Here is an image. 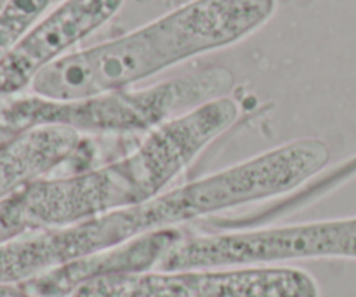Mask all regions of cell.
<instances>
[{
	"label": "cell",
	"instance_id": "6da1fadb",
	"mask_svg": "<svg viewBox=\"0 0 356 297\" xmlns=\"http://www.w3.org/2000/svg\"><path fill=\"white\" fill-rule=\"evenodd\" d=\"M329 160L330 148L322 139H296L163 191L145 204L65 228L3 240L0 242V284H24L56 268L117 249L141 236L284 195L316 176Z\"/></svg>",
	"mask_w": 356,
	"mask_h": 297
},
{
	"label": "cell",
	"instance_id": "7a4b0ae2",
	"mask_svg": "<svg viewBox=\"0 0 356 297\" xmlns=\"http://www.w3.org/2000/svg\"><path fill=\"white\" fill-rule=\"evenodd\" d=\"M238 113L235 101L219 97L153 129L134 152L117 162L24 184L0 202L3 240L65 228L152 200L228 131Z\"/></svg>",
	"mask_w": 356,
	"mask_h": 297
},
{
	"label": "cell",
	"instance_id": "3957f363",
	"mask_svg": "<svg viewBox=\"0 0 356 297\" xmlns=\"http://www.w3.org/2000/svg\"><path fill=\"white\" fill-rule=\"evenodd\" d=\"M277 0H191L179 9L42 70L30 89L45 99H80L129 86L181 61L242 40L266 23Z\"/></svg>",
	"mask_w": 356,
	"mask_h": 297
},
{
	"label": "cell",
	"instance_id": "277c9868",
	"mask_svg": "<svg viewBox=\"0 0 356 297\" xmlns=\"http://www.w3.org/2000/svg\"><path fill=\"white\" fill-rule=\"evenodd\" d=\"M235 86L226 68H209L155 83L146 89L110 90L80 99L17 96L0 108V125L14 134L61 125L87 134L153 131L209 101L225 97Z\"/></svg>",
	"mask_w": 356,
	"mask_h": 297
},
{
	"label": "cell",
	"instance_id": "5b68a950",
	"mask_svg": "<svg viewBox=\"0 0 356 297\" xmlns=\"http://www.w3.org/2000/svg\"><path fill=\"white\" fill-rule=\"evenodd\" d=\"M323 257L356 259V216L218 235H181L155 270L280 266Z\"/></svg>",
	"mask_w": 356,
	"mask_h": 297
},
{
	"label": "cell",
	"instance_id": "8992f818",
	"mask_svg": "<svg viewBox=\"0 0 356 297\" xmlns=\"http://www.w3.org/2000/svg\"><path fill=\"white\" fill-rule=\"evenodd\" d=\"M70 297H320V285L292 266L152 270L94 278Z\"/></svg>",
	"mask_w": 356,
	"mask_h": 297
},
{
	"label": "cell",
	"instance_id": "52a82bcc",
	"mask_svg": "<svg viewBox=\"0 0 356 297\" xmlns=\"http://www.w3.org/2000/svg\"><path fill=\"white\" fill-rule=\"evenodd\" d=\"M124 0H65L0 59V108L76 42L110 21Z\"/></svg>",
	"mask_w": 356,
	"mask_h": 297
},
{
	"label": "cell",
	"instance_id": "ba28073f",
	"mask_svg": "<svg viewBox=\"0 0 356 297\" xmlns=\"http://www.w3.org/2000/svg\"><path fill=\"white\" fill-rule=\"evenodd\" d=\"M181 235L183 233L174 228L141 236L117 249L73 261L40 277L31 278L24 282L23 291L33 297H70L80 285L94 278L152 271Z\"/></svg>",
	"mask_w": 356,
	"mask_h": 297
},
{
	"label": "cell",
	"instance_id": "9c48e42d",
	"mask_svg": "<svg viewBox=\"0 0 356 297\" xmlns=\"http://www.w3.org/2000/svg\"><path fill=\"white\" fill-rule=\"evenodd\" d=\"M79 146V132L61 125L30 129L0 145V202L65 163Z\"/></svg>",
	"mask_w": 356,
	"mask_h": 297
},
{
	"label": "cell",
	"instance_id": "30bf717a",
	"mask_svg": "<svg viewBox=\"0 0 356 297\" xmlns=\"http://www.w3.org/2000/svg\"><path fill=\"white\" fill-rule=\"evenodd\" d=\"M16 136H17V134H14V132L7 131L6 127H2V125H0V145H3V143H7V141H9V139L16 138Z\"/></svg>",
	"mask_w": 356,
	"mask_h": 297
},
{
	"label": "cell",
	"instance_id": "8fae6325",
	"mask_svg": "<svg viewBox=\"0 0 356 297\" xmlns=\"http://www.w3.org/2000/svg\"><path fill=\"white\" fill-rule=\"evenodd\" d=\"M35 2L38 3V7H40V9L44 10V13H47L49 7L54 6V3H59V2H61V0H35ZM63 2H65V0H63Z\"/></svg>",
	"mask_w": 356,
	"mask_h": 297
}]
</instances>
